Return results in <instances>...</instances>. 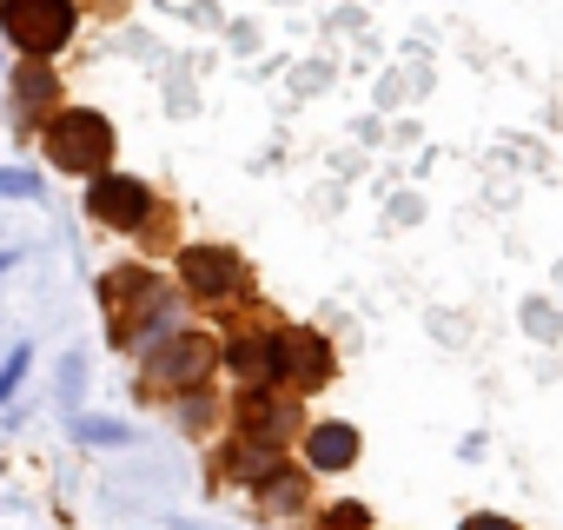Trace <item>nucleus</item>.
Returning a JSON list of instances; mask_svg holds the SVG:
<instances>
[{
	"mask_svg": "<svg viewBox=\"0 0 563 530\" xmlns=\"http://www.w3.org/2000/svg\"><path fill=\"white\" fill-rule=\"evenodd\" d=\"M100 306H107V339L126 345V352H153L159 339H173V306L159 292V273L146 265H113L100 279Z\"/></svg>",
	"mask_w": 563,
	"mask_h": 530,
	"instance_id": "nucleus-1",
	"label": "nucleus"
},
{
	"mask_svg": "<svg viewBox=\"0 0 563 530\" xmlns=\"http://www.w3.org/2000/svg\"><path fill=\"white\" fill-rule=\"evenodd\" d=\"M232 431H239V444H252L258 457H278L292 438H306V405H299V391H286V385H245V391L232 398Z\"/></svg>",
	"mask_w": 563,
	"mask_h": 530,
	"instance_id": "nucleus-2",
	"label": "nucleus"
},
{
	"mask_svg": "<svg viewBox=\"0 0 563 530\" xmlns=\"http://www.w3.org/2000/svg\"><path fill=\"white\" fill-rule=\"evenodd\" d=\"M41 146L60 173H107L113 166V120L93 113V107H60L47 126H41Z\"/></svg>",
	"mask_w": 563,
	"mask_h": 530,
	"instance_id": "nucleus-3",
	"label": "nucleus"
},
{
	"mask_svg": "<svg viewBox=\"0 0 563 530\" xmlns=\"http://www.w3.org/2000/svg\"><path fill=\"white\" fill-rule=\"evenodd\" d=\"M0 27H8V41L27 60H54L74 41L80 8H74V0H0Z\"/></svg>",
	"mask_w": 563,
	"mask_h": 530,
	"instance_id": "nucleus-4",
	"label": "nucleus"
},
{
	"mask_svg": "<svg viewBox=\"0 0 563 530\" xmlns=\"http://www.w3.org/2000/svg\"><path fill=\"white\" fill-rule=\"evenodd\" d=\"M219 372V345L206 332H173L146 352V385L166 391V398H186V391H206V378Z\"/></svg>",
	"mask_w": 563,
	"mask_h": 530,
	"instance_id": "nucleus-5",
	"label": "nucleus"
},
{
	"mask_svg": "<svg viewBox=\"0 0 563 530\" xmlns=\"http://www.w3.org/2000/svg\"><path fill=\"white\" fill-rule=\"evenodd\" d=\"M179 286L199 306H232L245 292V258L232 245H186L179 252Z\"/></svg>",
	"mask_w": 563,
	"mask_h": 530,
	"instance_id": "nucleus-6",
	"label": "nucleus"
},
{
	"mask_svg": "<svg viewBox=\"0 0 563 530\" xmlns=\"http://www.w3.org/2000/svg\"><path fill=\"white\" fill-rule=\"evenodd\" d=\"M87 212L100 219V225H120V232H140L146 219H153V192L140 186V179H126V173H93L87 179Z\"/></svg>",
	"mask_w": 563,
	"mask_h": 530,
	"instance_id": "nucleus-7",
	"label": "nucleus"
},
{
	"mask_svg": "<svg viewBox=\"0 0 563 530\" xmlns=\"http://www.w3.org/2000/svg\"><path fill=\"white\" fill-rule=\"evenodd\" d=\"M219 358H225V372H239L245 385H286V339H278L272 325L239 332Z\"/></svg>",
	"mask_w": 563,
	"mask_h": 530,
	"instance_id": "nucleus-8",
	"label": "nucleus"
},
{
	"mask_svg": "<svg viewBox=\"0 0 563 530\" xmlns=\"http://www.w3.org/2000/svg\"><path fill=\"white\" fill-rule=\"evenodd\" d=\"M252 490H258V504L278 510V517H299V510L312 504V477H306L299 464H286V457H265V464L252 471Z\"/></svg>",
	"mask_w": 563,
	"mask_h": 530,
	"instance_id": "nucleus-9",
	"label": "nucleus"
},
{
	"mask_svg": "<svg viewBox=\"0 0 563 530\" xmlns=\"http://www.w3.org/2000/svg\"><path fill=\"white\" fill-rule=\"evenodd\" d=\"M278 339H286V385H299V391H319V385H332V345H325L319 332H306V325H286Z\"/></svg>",
	"mask_w": 563,
	"mask_h": 530,
	"instance_id": "nucleus-10",
	"label": "nucleus"
},
{
	"mask_svg": "<svg viewBox=\"0 0 563 530\" xmlns=\"http://www.w3.org/2000/svg\"><path fill=\"white\" fill-rule=\"evenodd\" d=\"M306 464L312 471H352L358 464V431L325 418V424H306Z\"/></svg>",
	"mask_w": 563,
	"mask_h": 530,
	"instance_id": "nucleus-11",
	"label": "nucleus"
},
{
	"mask_svg": "<svg viewBox=\"0 0 563 530\" xmlns=\"http://www.w3.org/2000/svg\"><path fill=\"white\" fill-rule=\"evenodd\" d=\"M14 93H21L27 107H60V87H54V80L41 74V60H34V67H27L21 80H14Z\"/></svg>",
	"mask_w": 563,
	"mask_h": 530,
	"instance_id": "nucleus-12",
	"label": "nucleus"
},
{
	"mask_svg": "<svg viewBox=\"0 0 563 530\" xmlns=\"http://www.w3.org/2000/svg\"><path fill=\"white\" fill-rule=\"evenodd\" d=\"M74 438L80 444H133V431L113 424V418H74Z\"/></svg>",
	"mask_w": 563,
	"mask_h": 530,
	"instance_id": "nucleus-13",
	"label": "nucleus"
},
{
	"mask_svg": "<svg viewBox=\"0 0 563 530\" xmlns=\"http://www.w3.org/2000/svg\"><path fill=\"white\" fill-rule=\"evenodd\" d=\"M325 530H372V510L365 504H332L325 510Z\"/></svg>",
	"mask_w": 563,
	"mask_h": 530,
	"instance_id": "nucleus-14",
	"label": "nucleus"
},
{
	"mask_svg": "<svg viewBox=\"0 0 563 530\" xmlns=\"http://www.w3.org/2000/svg\"><path fill=\"white\" fill-rule=\"evenodd\" d=\"M27 365H34V352H27V345H14V358H8V372H0V405H8V398L21 391V378H27Z\"/></svg>",
	"mask_w": 563,
	"mask_h": 530,
	"instance_id": "nucleus-15",
	"label": "nucleus"
},
{
	"mask_svg": "<svg viewBox=\"0 0 563 530\" xmlns=\"http://www.w3.org/2000/svg\"><path fill=\"white\" fill-rule=\"evenodd\" d=\"M0 192H8V199H34V192H41V179H34V173H21V166H8V173H0Z\"/></svg>",
	"mask_w": 563,
	"mask_h": 530,
	"instance_id": "nucleus-16",
	"label": "nucleus"
},
{
	"mask_svg": "<svg viewBox=\"0 0 563 530\" xmlns=\"http://www.w3.org/2000/svg\"><path fill=\"white\" fill-rule=\"evenodd\" d=\"M464 530H523V523H510V517H497V510H471Z\"/></svg>",
	"mask_w": 563,
	"mask_h": 530,
	"instance_id": "nucleus-17",
	"label": "nucleus"
},
{
	"mask_svg": "<svg viewBox=\"0 0 563 530\" xmlns=\"http://www.w3.org/2000/svg\"><path fill=\"white\" fill-rule=\"evenodd\" d=\"M14 258H21V252H0V273H8V265H14Z\"/></svg>",
	"mask_w": 563,
	"mask_h": 530,
	"instance_id": "nucleus-18",
	"label": "nucleus"
}]
</instances>
